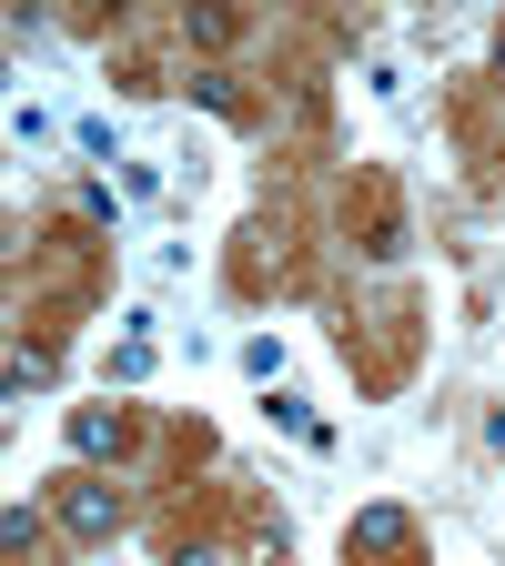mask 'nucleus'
<instances>
[{
    "label": "nucleus",
    "instance_id": "1",
    "mask_svg": "<svg viewBox=\"0 0 505 566\" xmlns=\"http://www.w3.org/2000/svg\"><path fill=\"white\" fill-rule=\"evenodd\" d=\"M344 556H375V566H414V516L404 506H365L344 536Z\"/></svg>",
    "mask_w": 505,
    "mask_h": 566
},
{
    "label": "nucleus",
    "instance_id": "2",
    "mask_svg": "<svg viewBox=\"0 0 505 566\" xmlns=\"http://www.w3.org/2000/svg\"><path fill=\"white\" fill-rule=\"evenodd\" d=\"M61 516H71V536H112L122 526V495L102 475H61Z\"/></svg>",
    "mask_w": 505,
    "mask_h": 566
},
{
    "label": "nucleus",
    "instance_id": "3",
    "mask_svg": "<svg viewBox=\"0 0 505 566\" xmlns=\"http://www.w3.org/2000/svg\"><path fill=\"white\" fill-rule=\"evenodd\" d=\"M354 192H365V253H375V263H394V253H404V212H394V192H385L375 172L354 182Z\"/></svg>",
    "mask_w": 505,
    "mask_h": 566
},
{
    "label": "nucleus",
    "instance_id": "4",
    "mask_svg": "<svg viewBox=\"0 0 505 566\" xmlns=\"http://www.w3.org/2000/svg\"><path fill=\"white\" fill-rule=\"evenodd\" d=\"M182 92H192L202 112H223V122H253V92L233 82V71H192V82H182Z\"/></svg>",
    "mask_w": 505,
    "mask_h": 566
},
{
    "label": "nucleus",
    "instance_id": "5",
    "mask_svg": "<svg viewBox=\"0 0 505 566\" xmlns=\"http://www.w3.org/2000/svg\"><path fill=\"white\" fill-rule=\"evenodd\" d=\"M71 446H82V455H102V446H122V415H102V405H82V415H71Z\"/></svg>",
    "mask_w": 505,
    "mask_h": 566
},
{
    "label": "nucleus",
    "instance_id": "6",
    "mask_svg": "<svg viewBox=\"0 0 505 566\" xmlns=\"http://www.w3.org/2000/svg\"><path fill=\"white\" fill-rule=\"evenodd\" d=\"M182 31H192V41H202V51H223V41H233V31H243V21H233V11H192V21H182Z\"/></svg>",
    "mask_w": 505,
    "mask_h": 566
},
{
    "label": "nucleus",
    "instance_id": "7",
    "mask_svg": "<svg viewBox=\"0 0 505 566\" xmlns=\"http://www.w3.org/2000/svg\"><path fill=\"white\" fill-rule=\"evenodd\" d=\"M172 566H233V546H172Z\"/></svg>",
    "mask_w": 505,
    "mask_h": 566
}]
</instances>
